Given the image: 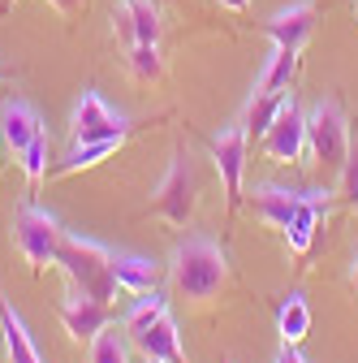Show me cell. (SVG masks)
Returning a JSON list of instances; mask_svg holds the SVG:
<instances>
[{"label":"cell","mask_w":358,"mask_h":363,"mask_svg":"<svg viewBox=\"0 0 358 363\" xmlns=\"http://www.w3.org/2000/svg\"><path fill=\"white\" fill-rule=\"evenodd\" d=\"M168 286H173V294L182 303L207 307V303L220 298V290L229 286V255L220 251L212 238H203V234L177 242L173 259H168Z\"/></svg>","instance_id":"obj_1"},{"label":"cell","mask_w":358,"mask_h":363,"mask_svg":"<svg viewBox=\"0 0 358 363\" xmlns=\"http://www.w3.org/2000/svg\"><path fill=\"white\" fill-rule=\"evenodd\" d=\"M57 268L69 277L74 290L91 294L100 303H108L117 294V281H112V251L96 238H82V234H65L61 238V251H57Z\"/></svg>","instance_id":"obj_2"},{"label":"cell","mask_w":358,"mask_h":363,"mask_svg":"<svg viewBox=\"0 0 358 363\" xmlns=\"http://www.w3.org/2000/svg\"><path fill=\"white\" fill-rule=\"evenodd\" d=\"M350 117L341 108V100H320L316 108L306 113V156L311 164H320L328 173H341L345 156H350Z\"/></svg>","instance_id":"obj_3"},{"label":"cell","mask_w":358,"mask_h":363,"mask_svg":"<svg viewBox=\"0 0 358 363\" xmlns=\"http://www.w3.org/2000/svg\"><path fill=\"white\" fill-rule=\"evenodd\" d=\"M151 212L164 220V225H190L195 212H199V173H195V160L186 147H177L173 160H168V173L160 177V186L151 195Z\"/></svg>","instance_id":"obj_4"},{"label":"cell","mask_w":358,"mask_h":363,"mask_svg":"<svg viewBox=\"0 0 358 363\" xmlns=\"http://www.w3.org/2000/svg\"><path fill=\"white\" fill-rule=\"evenodd\" d=\"M61 238H65V230H61V220H57L48 208L26 203V208L13 216V247H18V255L26 259L30 272H43V268L57 264Z\"/></svg>","instance_id":"obj_5"},{"label":"cell","mask_w":358,"mask_h":363,"mask_svg":"<svg viewBox=\"0 0 358 363\" xmlns=\"http://www.w3.org/2000/svg\"><path fill=\"white\" fill-rule=\"evenodd\" d=\"M74 143H96V139H125L129 134V117L117 113L100 91H82L74 104V121H69Z\"/></svg>","instance_id":"obj_6"},{"label":"cell","mask_w":358,"mask_h":363,"mask_svg":"<svg viewBox=\"0 0 358 363\" xmlns=\"http://www.w3.org/2000/svg\"><path fill=\"white\" fill-rule=\"evenodd\" d=\"M259 143H263V156L277 160V164H294L306 156V113L298 108L294 96L285 100V108L277 113V121L267 125V134Z\"/></svg>","instance_id":"obj_7"},{"label":"cell","mask_w":358,"mask_h":363,"mask_svg":"<svg viewBox=\"0 0 358 363\" xmlns=\"http://www.w3.org/2000/svg\"><path fill=\"white\" fill-rule=\"evenodd\" d=\"M246 147H250V139H246V125L238 121V125H225L212 139V160H216V173H220V182H225V195H229V203H238L242 199V173H246Z\"/></svg>","instance_id":"obj_8"},{"label":"cell","mask_w":358,"mask_h":363,"mask_svg":"<svg viewBox=\"0 0 358 363\" xmlns=\"http://www.w3.org/2000/svg\"><path fill=\"white\" fill-rule=\"evenodd\" d=\"M263 30L272 35V43H277V48L302 52V48H306V39L316 35V5H311V0H294V5L277 9L272 18L263 22Z\"/></svg>","instance_id":"obj_9"},{"label":"cell","mask_w":358,"mask_h":363,"mask_svg":"<svg viewBox=\"0 0 358 363\" xmlns=\"http://www.w3.org/2000/svg\"><path fill=\"white\" fill-rule=\"evenodd\" d=\"M61 325H65V333L74 342L91 346V337L108 325V303H100V298H91V294H82V290L69 286V294L61 303Z\"/></svg>","instance_id":"obj_10"},{"label":"cell","mask_w":358,"mask_h":363,"mask_svg":"<svg viewBox=\"0 0 358 363\" xmlns=\"http://www.w3.org/2000/svg\"><path fill=\"white\" fill-rule=\"evenodd\" d=\"M129 342H134V350H139L143 359H151V363H190L186 346H182V329H177V320H173L168 311L160 315L151 329L134 333Z\"/></svg>","instance_id":"obj_11"},{"label":"cell","mask_w":358,"mask_h":363,"mask_svg":"<svg viewBox=\"0 0 358 363\" xmlns=\"http://www.w3.org/2000/svg\"><path fill=\"white\" fill-rule=\"evenodd\" d=\"M328 203H333L328 191H302V199H298V208L289 216V230H285V242H289L294 255H306L311 251V238H316L320 220L328 216Z\"/></svg>","instance_id":"obj_12"},{"label":"cell","mask_w":358,"mask_h":363,"mask_svg":"<svg viewBox=\"0 0 358 363\" xmlns=\"http://www.w3.org/2000/svg\"><path fill=\"white\" fill-rule=\"evenodd\" d=\"M35 134H43V117L35 113V104H26V100L0 104V139H5V152H13V160L30 147Z\"/></svg>","instance_id":"obj_13"},{"label":"cell","mask_w":358,"mask_h":363,"mask_svg":"<svg viewBox=\"0 0 358 363\" xmlns=\"http://www.w3.org/2000/svg\"><path fill=\"white\" fill-rule=\"evenodd\" d=\"M298 199H302V191H289V186H277V182H263V186H255L250 191V212H255V220H263L267 230H289V216H294V208H298Z\"/></svg>","instance_id":"obj_14"},{"label":"cell","mask_w":358,"mask_h":363,"mask_svg":"<svg viewBox=\"0 0 358 363\" xmlns=\"http://www.w3.org/2000/svg\"><path fill=\"white\" fill-rule=\"evenodd\" d=\"M112 281H117V290H125V294H147V290L160 286V264L147 259V255L121 251V255H112Z\"/></svg>","instance_id":"obj_15"},{"label":"cell","mask_w":358,"mask_h":363,"mask_svg":"<svg viewBox=\"0 0 358 363\" xmlns=\"http://www.w3.org/2000/svg\"><path fill=\"white\" fill-rule=\"evenodd\" d=\"M0 333H5V354H9V363H43L39 346L30 342V333H26V325H22V315L9 307L5 294H0Z\"/></svg>","instance_id":"obj_16"},{"label":"cell","mask_w":358,"mask_h":363,"mask_svg":"<svg viewBox=\"0 0 358 363\" xmlns=\"http://www.w3.org/2000/svg\"><path fill=\"white\" fill-rule=\"evenodd\" d=\"M294 96V91H250V100H246V113H242V125H246V139H263L267 125L277 121V113L285 108V100Z\"/></svg>","instance_id":"obj_17"},{"label":"cell","mask_w":358,"mask_h":363,"mask_svg":"<svg viewBox=\"0 0 358 363\" xmlns=\"http://www.w3.org/2000/svg\"><path fill=\"white\" fill-rule=\"evenodd\" d=\"M294 74H298V52H289V48H272V57L263 61V69H259V78H255V96L259 91H289V82H294Z\"/></svg>","instance_id":"obj_18"},{"label":"cell","mask_w":358,"mask_h":363,"mask_svg":"<svg viewBox=\"0 0 358 363\" xmlns=\"http://www.w3.org/2000/svg\"><path fill=\"white\" fill-rule=\"evenodd\" d=\"M277 333L285 346H298L306 333H311V307L302 294H289L281 307H277Z\"/></svg>","instance_id":"obj_19"},{"label":"cell","mask_w":358,"mask_h":363,"mask_svg":"<svg viewBox=\"0 0 358 363\" xmlns=\"http://www.w3.org/2000/svg\"><path fill=\"white\" fill-rule=\"evenodd\" d=\"M121 143H125V139H96V143H69V156H65V164H61L57 173H61V177H69V173H82V169H96L100 160L117 156V152H121Z\"/></svg>","instance_id":"obj_20"},{"label":"cell","mask_w":358,"mask_h":363,"mask_svg":"<svg viewBox=\"0 0 358 363\" xmlns=\"http://www.w3.org/2000/svg\"><path fill=\"white\" fill-rule=\"evenodd\" d=\"M168 311V298L160 294V290H147V294H139V303H134L129 311H125V320H121V333H143V329H151L160 315Z\"/></svg>","instance_id":"obj_21"},{"label":"cell","mask_w":358,"mask_h":363,"mask_svg":"<svg viewBox=\"0 0 358 363\" xmlns=\"http://www.w3.org/2000/svg\"><path fill=\"white\" fill-rule=\"evenodd\" d=\"M86 363H129V346H125V337H121L117 325H104V329L91 337Z\"/></svg>","instance_id":"obj_22"},{"label":"cell","mask_w":358,"mask_h":363,"mask_svg":"<svg viewBox=\"0 0 358 363\" xmlns=\"http://www.w3.org/2000/svg\"><path fill=\"white\" fill-rule=\"evenodd\" d=\"M48 152H52V139H48V130L43 134H35L30 139V147L18 156V164H22V173H26V186L35 191L43 177H48Z\"/></svg>","instance_id":"obj_23"},{"label":"cell","mask_w":358,"mask_h":363,"mask_svg":"<svg viewBox=\"0 0 358 363\" xmlns=\"http://www.w3.org/2000/svg\"><path fill=\"white\" fill-rule=\"evenodd\" d=\"M125 61H129V74L139 78V82H156V78H164V57H160V43H134Z\"/></svg>","instance_id":"obj_24"},{"label":"cell","mask_w":358,"mask_h":363,"mask_svg":"<svg viewBox=\"0 0 358 363\" xmlns=\"http://www.w3.org/2000/svg\"><path fill=\"white\" fill-rule=\"evenodd\" d=\"M129 5V22H134V39L139 43H160V9L156 0H125Z\"/></svg>","instance_id":"obj_25"},{"label":"cell","mask_w":358,"mask_h":363,"mask_svg":"<svg viewBox=\"0 0 358 363\" xmlns=\"http://www.w3.org/2000/svg\"><path fill=\"white\" fill-rule=\"evenodd\" d=\"M337 195H341V203L358 208V134L350 139V156H345V164H341V182H337Z\"/></svg>","instance_id":"obj_26"},{"label":"cell","mask_w":358,"mask_h":363,"mask_svg":"<svg viewBox=\"0 0 358 363\" xmlns=\"http://www.w3.org/2000/svg\"><path fill=\"white\" fill-rule=\"evenodd\" d=\"M112 35H117V43H121L125 52L134 48V43H139V39H134V22H129V5H125V0L112 9Z\"/></svg>","instance_id":"obj_27"},{"label":"cell","mask_w":358,"mask_h":363,"mask_svg":"<svg viewBox=\"0 0 358 363\" xmlns=\"http://www.w3.org/2000/svg\"><path fill=\"white\" fill-rule=\"evenodd\" d=\"M48 5H52L61 18H74V13H82V9H86V0H48Z\"/></svg>","instance_id":"obj_28"},{"label":"cell","mask_w":358,"mask_h":363,"mask_svg":"<svg viewBox=\"0 0 358 363\" xmlns=\"http://www.w3.org/2000/svg\"><path fill=\"white\" fill-rule=\"evenodd\" d=\"M272 363H306V359L298 354V346H285V342H281V350H277V359H272Z\"/></svg>","instance_id":"obj_29"},{"label":"cell","mask_w":358,"mask_h":363,"mask_svg":"<svg viewBox=\"0 0 358 363\" xmlns=\"http://www.w3.org/2000/svg\"><path fill=\"white\" fill-rule=\"evenodd\" d=\"M220 9H233V13H242V9H250V0H216Z\"/></svg>","instance_id":"obj_30"},{"label":"cell","mask_w":358,"mask_h":363,"mask_svg":"<svg viewBox=\"0 0 358 363\" xmlns=\"http://www.w3.org/2000/svg\"><path fill=\"white\" fill-rule=\"evenodd\" d=\"M350 286H354V294H358V251H354V268H350Z\"/></svg>","instance_id":"obj_31"},{"label":"cell","mask_w":358,"mask_h":363,"mask_svg":"<svg viewBox=\"0 0 358 363\" xmlns=\"http://www.w3.org/2000/svg\"><path fill=\"white\" fill-rule=\"evenodd\" d=\"M0 156H5V139H0Z\"/></svg>","instance_id":"obj_32"},{"label":"cell","mask_w":358,"mask_h":363,"mask_svg":"<svg viewBox=\"0 0 358 363\" xmlns=\"http://www.w3.org/2000/svg\"><path fill=\"white\" fill-rule=\"evenodd\" d=\"M5 5H18V0H5Z\"/></svg>","instance_id":"obj_33"},{"label":"cell","mask_w":358,"mask_h":363,"mask_svg":"<svg viewBox=\"0 0 358 363\" xmlns=\"http://www.w3.org/2000/svg\"><path fill=\"white\" fill-rule=\"evenodd\" d=\"M0 78H5V74H0Z\"/></svg>","instance_id":"obj_34"},{"label":"cell","mask_w":358,"mask_h":363,"mask_svg":"<svg viewBox=\"0 0 358 363\" xmlns=\"http://www.w3.org/2000/svg\"><path fill=\"white\" fill-rule=\"evenodd\" d=\"M147 363H151V359H147Z\"/></svg>","instance_id":"obj_35"}]
</instances>
